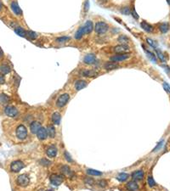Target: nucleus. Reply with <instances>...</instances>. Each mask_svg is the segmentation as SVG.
I'll list each match as a JSON object with an SVG mask.
<instances>
[{
	"instance_id": "nucleus-29",
	"label": "nucleus",
	"mask_w": 170,
	"mask_h": 191,
	"mask_svg": "<svg viewBox=\"0 0 170 191\" xmlns=\"http://www.w3.org/2000/svg\"><path fill=\"white\" fill-rule=\"evenodd\" d=\"M145 54H146V55L148 56V58H149V59H150V60H151L152 62L157 63V58H156L155 55H154L153 53H151V51L147 50V49H145Z\"/></svg>"
},
{
	"instance_id": "nucleus-1",
	"label": "nucleus",
	"mask_w": 170,
	"mask_h": 191,
	"mask_svg": "<svg viewBox=\"0 0 170 191\" xmlns=\"http://www.w3.org/2000/svg\"><path fill=\"white\" fill-rule=\"evenodd\" d=\"M16 137L21 139L24 140L27 137V129L24 125H19L16 128Z\"/></svg>"
},
{
	"instance_id": "nucleus-40",
	"label": "nucleus",
	"mask_w": 170,
	"mask_h": 191,
	"mask_svg": "<svg viewBox=\"0 0 170 191\" xmlns=\"http://www.w3.org/2000/svg\"><path fill=\"white\" fill-rule=\"evenodd\" d=\"M85 183L87 184H89V185H94L95 184V180L93 178H85Z\"/></svg>"
},
{
	"instance_id": "nucleus-19",
	"label": "nucleus",
	"mask_w": 170,
	"mask_h": 191,
	"mask_svg": "<svg viewBox=\"0 0 170 191\" xmlns=\"http://www.w3.org/2000/svg\"><path fill=\"white\" fill-rule=\"evenodd\" d=\"M127 189L129 191H138L139 190V185L137 184L135 181H130L127 184Z\"/></svg>"
},
{
	"instance_id": "nucleus-7",
	"label": "nucleus",
	"mask_w": 170,
	"mask_h": 191,
	"mask_svg": "<svg viewBox=\"0 0 170 191\" xmlns=\"http://www.w3.org/2000/svg\"><path fill=\"white\" fill-rule=\"evenodd\" d=\"M4 113L9 116V117H15L17 115H18V110L15 107V106H11V105H9L5 108L4 110Z\"/></svg>"
},
{
	"instance_id": "nucleus-42",
	"label": "nucleus",
	"mask_w": 170,
	"mask_h": 191,
	"mask_svg": "<svg viewBox=\"0 0 170 191\" xmlns=\"http://www.w3.org/2000/svg\"><path fill=\"white\" fill-rule=\"evenodd\" d=\"M163 140H162V141H160L158 144H157V145L154 148V150H152V152H155V151H157V150H158L159 149H161L162 148V146H163Z\"/></svg>"
},
{
	"instance_id": "nucleus-14",
	"label": "nucleus",
	"mask_w": 170,
	"mask_h": 191,
	"mask_svg": "<svg viewBox=\"0 0 170 191\" xmlns=\"http://www.w3.org/2000/svg\"><path fill=\"white\" fill-rule=\"evenodd\" d=\"M83 61L88 65H92V64L95 63L96 61V57L95 55L93 54H89L87 55L84 56V59H83Z\"/></svg>"
},
{
	"instance_id": "nucleus-27",
	"label": "nucleus",
	"mask_w": 170,
	"mask_h": 191,
	"mask_svg": "<svg viewBox=\"0 0 170 191\" xmlns=\"http://www.w3.org/2000/svg\"><path fill=\"white\" fill-rule=\"evenodd\" d=\"M9 101V97L6 95L5 94H0V104H6Z\"/></svg>"
},
{
	"instance_id": "nucleus-43",
	"label": "nucleus",
	"mask_w": 170,
	"mask_h": 191,
	"mask_svg": "<svg viewBox=\"0 0 170 191\" xmlns=\"http://www.w3.org/2000/svg\"><path fill=\"white\" fill-rule=\"evenodd\" d=\"M121 11H122V13H123V15H129V13H130V10H129V9L128 7H124V8H123V9H121Z\"/></svg>"
},
{
	"instance_id": "nucleus-53",
	"label": "nucleus",
	"mask_w": 170,
	"mask_h": 191,
	"mask_svg": "<svg viewBox=\"0 0 170 191\" xmlns=\"http://www.w3.org/2000/svg\"><path fill=\"white\" fill-rule=\"evenodd\" d=\"M46 191H53V190H46Z\"/></svg>"
},
{
	"instance_id": "nucleus-6",
	"label": "nucleus",
	"mask_w": 170,
	"mask_h": 191,
	"mask_svg": "<svg viewBox=\"0 0 170 191\" xmlns=\"http://www.w3.org/2000/svg\"><path fill=\"white\" fill-rule=\"evenodd\" d=\"M50 183L55 186H59L63 183V177L59 174H52L49 177Z\"/></svg>"
},
{
	"instance_id": "nucleus-23",
	"label": "nucleus",
	"mask_w": 170,
	"mask_h": 191,
	"mask_svg": "<svg viewBox=\"0 0 170 191\" xmlns=\"http://www.w3.org/2000/svg\"><path fill=\"white\" fill-rule=\"evenodd\" d=\"M140 26H141L142 29L145 30L146 32L151 33V32L153 31V27H152L150 24H148L147 22H145V21H142L141 24H140Z\"/></svg>"
},
{
	"instance_id": "nucleus-46",
	"label": "nucleus",
	"mask_w": 170,
	"mask_h": 191,
	"mask_svg": "<svg viewBox=\"0 0 170 191\" xmlns=\"http://www.w3.org/2000/svg\"><path fill=\"white\" fill-rule=\"evenodd\" d=\"M5 83V78L3 75H0V85L3 84Z\"/></svg>"
},
{
	"instance_id": "nucleus-33",
	"label": "nucleus",
	"mask_w": 170,
	"mask_h": 191,
	"mask_svg": "<svg viewBox=\"0 0 170 191\" xmlns=\"http://www.w3.org/2000/svg\"><path fill=\"white\" fill-rule=\"evenodd\" d=\"M84 35V32H83V27H80L77 32H76V34H75V38L77 39V40H79V39H81L82 38V37Z\"/></svg>"
},
{
	"instance_id": "nucleus-2",
	"label": "nucleus",
	"mask_w": 170,
	"mask_h": 191,
	"mask_svg": "<svg viewBox=\"0 0 170 191\" xmlns=\"http://www.w3.org/2000/svg\"><path fill=\"white\" fill-rule=\"evenodd\" d=\"M30 178L26 174H21L16 178V184L21 187H26L29 184Z\"/></svg>"
},
{
	"instance_id": "nucleus-5",
	"label": "nucleus",
	"mask_w": 170,
	"mask_h": 191,
	"mask_svg": "<svg viewBox=\"0 0 170 191\" xmlns=\"http://www.w3.org/2000/svg\"><path fill=\"white\" fill-rule=\"evenodd\" d=\"M25 165L21 160H15L10 165V170L13 172H19L22 168H24Z\"/></svg>"
},
{
	"instance_id": "nucleus-30",
	"label": "nucleus",
	"mask_w": 170,
	"mask_h": 191,
	"mask_svg": "<svg viewBox=\"0 0 170 191\" xmlns=\"http://www.w3.org/2000/svg\"><path fill=\"white\" fill-rule=\"evenodd\" d=\"M86 172H87V174L92 175V176H101V175H102L101 172L96 171V170H94V169H88L86 171Z\"/></svg>"
},
{
	"instance_id": "nucleus-49",
	"label": "nucleus",
	"mask_w": 170,
	"mask_h": 191,
	"mask_svg": "<svg viewBox=\"0 0 170 191\" xmlns=\"http://www.w3.org/2000/svg\"><path fill=\"white\" fill-rule=\"evenodd\" d=\"M89 9V1H86L85 3V11H88Z\"/></svg>"
},
{
	"instance_id": "nucleus-25",
	"label": "nucleus",
	"mask_w": 170,
	"mask_h": 191,
	"mask_svg": "<svg viewBox=\"0 0 170 191\" xmlns=\"http://www.w3.org/2000/svg\"><path fill=\"white\" fill-rule=\"evenodd\" d=\"M47 132H48V136H49L50 138H54L55 137V133H56L55 127L52 126V125L48 126V127H47Z\"/></svg>"
},
{
	"instance_id": "nucleus-13",
	"label": "nucleus",
	"mask_w": 170,
	"mask_h": 191,
	"mask_svg": "<svg viewBox=\"0 0 170 191\" xmlns=\"http://www.w3.org/2000/svg\"><path fill=\"white\" fill-rule=\"evenodd\" d=\"M10 8L15 15H22V10H21V9L20 8V6L18 5V3L16 2H15V1L12 2L11 4H10Z\"/></svg>"
},
{
	"instance_id": "nucleus-26",
	"label": "nucleus",
	"mask_w": 170,
	"mask_h": 191,
	"mask_svg": "<svg viewBox=\"0 0 170 191\" xmlns=\"http://www.w3.org/2000/svg\"><path fill=\"white\" fill-rule=\"evenodd\" d=\"M159 30L161 31L162 33H167L169 30V24L167 23V22L160 24L159 25Z\"/></svg>"
},
{
	"instance_id": "nucleus-12",
	"label": "nucleus",
	"mask_w": 170,
	"mask_h": 191,
	"mask_svg": "<svg viewBox=\"0 0 170 191\" xmlns=\"http://www.w3.org/2000/svg\"><path fill=\"white\" fill-rule=\"evenodd\" d=\"M129 50V48L128 45L126 44H121V45H117L115 48H114V51L116 53H118V54H123V53H125L127 51Z\"/></svg>"
},
{
	"instance_id": "nucleus-3",
	"label": "nucleus",
	"mask_w": 170,
	"mask_h": 191,
	"mask_svg": "<svg viewBox=\"0 0 170 191\" xmlns=\"http://www.w3.org/2000/svg\"><path fill=\"white\" fill-rule=\"evenodd\" d=\"M95 32L99 35H102V34H105V32L108 31V26L106 23L105 22H97L95 26Z\"/></svg>"
},
{
	"instance_id": "nucleus-22",
	"label": "nucleus",
	"mask_w": 170,
	"mask_h": 191,
	"mask_svg": "<svg viewBox=\"0 0 170 191\" xmlns=\"http://www.w3.org/2000/svg\"><path fill=\"white\" fill-rule=\"evenodd\" d=\"M104 68L105 70H108V71H111V70H114V69H117L118 68V65L116 63V62H113V61H111V62H107L104 65Z\"/></svg>"
},
{
	"instance_id": "nucleus-16",
	"label": "nucleus",
	"mask_w": 170,
	"mask_h": 191,
	"mask_svg": "<svg viewBox=\"0 0 170 191\" xmlns=\"http://www.w3.org/2000/svg\"><path fill=\"white\" fill-rule=\"evenodd\" d=\"M41 127H42V126H41L40 122H37V121L33 122L31 123V125H30L31 132H32V133H33V134H37V132H38V130H39Z\"/></svg>"
},
{
	"instance_id": "nucleus-20",
	"label": "nucleus",
	"mask_w": 170,
	"mask_h": 191,
	"mask_svg": "<svg viewBox=\"0 0 170 191\" xmlns=\"http://www.w3.org/2000/svg\"><path fill=\"white\" fill-rule=\"evenodd\" d=\"M82 75L86 77H96L97 73L92 70H83V71H82Z\"/></svg>"
},
{
	"instance_id": "nucleus-17",
	"label": "nucleus",
	"mask_w": 170,
	"mask_h": 191,
	"mask_svg": "<svg viewBox=\"0 0 170 191\" xmlns=\"http://www.w3.org/2000/svg\"><path fill=\"white\" fill-rule=\"evenodd\" d=\"M88 85V83L84 80H77L76 83H75V89L79 91L83 89H84L85 87H87Z\"/></svg>"
},
{
	"instance_id": "nucleus-36",
	"label": "nucleus",
	"mask_w": 170,
	"mask_h": 191,
	"mask_svg": "<svg viewBox=\"0 0 170 191\" xmlns=\"http://www.w3.org/2000/svg\"><path fill=\"white\" fill-rule=\"evenodd\" d=\"M95 184H96L99 187H101V188H105V187L107 186V182H106L105 180H104V179H101V180L96 181Z\"/></svg>"
},
{
	"instance_id": "nucleus-35",
	"label": "nucleus",
	"mask_w": 170,
	"mask_h": 191,
	"mask_svg": "<svg viewBox=\"0 0 170 191\" xmlns=\"http://www.w3.org/2000/svg\"><path fill=\"white\" fill-rule=\"evenodd\" d=\"M146 42H147V43H148L151 47L154 48L155 49H157V43L154 40H152L151 38H146Z\"/></svg>"
},
{
	"instance_id": "nucleus-34",
	"label": "nucleus",
	"mask_w": 170,
	"mask_h": 191,
	"mask_svg": "<svg viewBox=\"0 0 170 191\" xmlns=\"http://www.w3.org/2000/svg\"><path fill=\"white\" fill-rule=\"evenodd\" d=\"M26 37L30 39V40H34L37 38V34L34 32H32V31H28L26 33Z\"/></svg>"
},
{
	"instance_id": "nucleus-15",
	"label": "nucleus",
	"mask_w": 170,
	"mask_h": 191,
	"mask_svg": "<svg viewBox=\"0 0 170 191\" xmlns=\"http://www.w3.org/2000/svg\"><path fill=\"white\" fill-rule=\"evenodd\" d=\"M132 178L134 181H140L144 178V172L142 170H138L133 172L132 174Z\"/></svg>"
},
{
	"instance_id": "nucleus-11",
	"label": "nucleus",
	"mask_w": 170,
	"mask_h": 191,
	"mask_svg": "<svg viewBox=\"0 0 170 191\" xmlns=\"http://www.w3.org/2000/svg\"><path fill=\"white\" fill-rule=\"evenodd\" d=\"M83 29V32H84V34H89L90 32L93 31L94 29V24L92 21H88L85 22V24L83 25V27H82Z\"/></svg>"
},
{
	"instance_id": "nucleus-39",
	"label": "nucleus",
	"mask_w": 170,
	"mask_h": 191,
	"mask_svg": "<svg viewBox=\"0 0 170 191\" xmlns=\"http://www.w3.org/2000/svg\"><path fill=\"white\" fill-rule=\"evenodd\" d=\"M70 39L69 37H58L56 38V41L59 42V43H64V42H67Z\"/></svg>"
},
{
	"instance_id": "nucleus-32",
	"label": "nucleus",
	"mask_w": 170,
	"mask_h": 191,
	"mask_svg": "<svg viewBox=\"0 0 170 191\" xmlns=\"http://www.w3.org/2000/svg\"><path fill=\"white\" fill-rule=\"evenodd\" d=\"M15 33H16L17 35H19V36H21V37H26L27 31H25L23 28H21V27H16V28L15 29Z\"/></svg>"
},
{
	"instance_id": "nucleus-45",
	"label": "nucleus",
	"mask_w": 170,
	"mask_h": 191,
	"mask_svg": "<svg viewBox=\"0 0 170 191\" xmlns=\"http://www.w3.org/2000/svg\"><path fill=\"white\" fill-rule=\"evenodd\" d=\"M41 163H42L43 166H49L51 162H50V161H49V160H47L42 159V160H41Z\"/></svg>"
},
{
	"instance_id": "nucleus-51",
	"label": "nucleus",
	"mask_w": 170,
	"mask_h": 191,
	"mask_svg": "<svg viewBox=\"0 0 170 191\" xmlns=\"http://www.w3.org/2000/svg\"><path fill=\"white\" fill-rule=\"evenodd\" d=\"M2 8H3V4H2V3L0 2V11H1V9H2Z\"/></svg>"
},
{
	"instance_id": "nucleus-37",
	"label": "nucleus",
	"mask_w": 170,
	"mask_h": 191,
	"mask_svg": "<svg viewBox=\"0 0 170 191\" xmlns=\"http://www.w3.org/2000/svg\"><path fill=\"white\" fill-rule=\"evenodd\" d=\"M147 182H148V184H149V186L151 187V188H152V187H155L156 186V182H155V180H154V178L151 177V176H149L148 177V178H147Z\"/></svg>"
},
{
	"instance_id": "nucleus-10",
	"label": "nucleus",
	"mask_w": 170,
	"mask_h": 191,
	"mask_svg": "<svg viewBox=\"0 0 170 191\" xmlns=\"http://www.w3.org/2000/svg\"><path fill=\"white\" fill-rule=\"evenodd\" d=\"M46 154H47V156H48L49 158H54V157H55L56 155H57V149H56V147H55V145H50V146L47 149V150H46Z\"/></svg>"
},
{
	"instance_id": "nucleus-44",
	"label": "nucleus",
	"mask_w": 170,
	"mask_h": 191,
	"mask_svg": "<svg viewBox=\"0 0 170 191\" xmlns=\"http://www.w3.org/2000/svg\"><path fill=\"white\" fill-rule=\"evenodd\" d=\"M163 89H164L168 93H170V86L169 83H163Z\"/></svg>"
},
{
	"instance_id": "nucleus-24",
	"label": "nucleus",
	"mask_w": 170,
	"mask_h": 191,
	"mask_svg": "<svg viewBox=\"0 0 170 191\" xmlns=\"http://www.w3.org/2000/svg\"><path fill=\"white\" fill-rule=\"evenodd\" d=\"M11 69L9 67V65L7 64H3L1 66H0V71L3 75H6V74H9L10 72Z\"/></svg>"
},
{
	"instance_id": "nucleus-50",
	"label": "nucleus",
	"mask_w": 170,
	"mask_h": 191,
	"mask_svg": "<svg viewBox=\"0 0 170 191\" xmlns=\"http://www.w3.org/2000/svg\"><path fill=\"white\" fill-rule=\"evenodd\" d=\"M3 53L2 49H0V59H2V58H3Z\"/></svg>"
},
{
	"instance_id": "nucleus-41",
	"label": "nucleus",
	"mask_w": 170,
	"mask_h": 191,
	"mask_svg": "<svg viewBox=\"0 0 170 191\" xmlns=\"http://www.w3.org/2000/svg\"><path fill=\"white\" fill-rule=\"evenodd\" d=\"M64 156H65V158H66V160H67L68 162H72V161H73V160L71 158V155L68 153L67 151H65V153H64Z\"/></svg>"
},
{
	"instance_id": "nucleus-47",
	"label": "nucleus",
	"mask_w": 170,
	"mask_h": 191,
	"mask_svg": "<svg viewBox=\"0 0 170 191\" xmlns=\"http://www.w3.org/2000/svg\"><path fill=\"white\" fill-rule=\"evenodd\" d=\"M131 13H132V15L134 16V18H135V19H139V15H137V13H136L135 9H133V10L131 11Z\"/></svg>"
},
{
	"instance_id": "nucleus-8",
	"label": "nucleus",
	"mask_w": 170,
	"mask_h": 191,
	"mask_svg": "<svg viewBox=\"0 0 170 191\" xmlns=\"http://www.w3.org/2000/svg\"><path fill=\"white\" fill-rule=\"evenodd\" d=\"M129 57V55L128 54H118L112 57H111V61L113 62H118V61H123L127 60Z\"/></svg>"
},
{
	"instance_id": "nucleus-28",
	"label": "nucleus",
	"mask_w": 170,
	"mask_h": 191,
	"mask_svg": "<svg viewBox=\"0 0 170 191\" xmlns=\"http://www.w3.org/2000/svg\"><path fill=\"white\" fill-rule=\"evenodd\" d=\"M129 178V175L125 172H122V173H119L117 176V179L120 182H124L128 179Z\"/></svg>"
},
{
	"instance_id": "nucleus-21",
	"label": "nucleus",
	"mask_w": 170,
	"mask_h": 191,
	"mask_svg": "<svg viewBox=\"0 0 170 191\" xmlns=\"http://www.w3.org/2000/svg\"><path fill=\"white\" fill-rule=\"evenodd\" d=\"M61 116L59 112H55L52 115V121L55 125H59L61 123Z\"/></svg>"
},
{
	"instance_id": "nucleus-9",
	"label": "nucleus",
	"mask_w": 170,
	"mask_h": 191,
	"mask_svg": "<svg viewBox=\"0 0 170 191\" xmlns=\"http://www.w3.org/2000/svg\"><path fill=\"white\" fill-rule=\"evenodd\" d=\"M37 137L39 140H45L48 137V132H47V129L45 127H41L38 132H37Z\"/></svg>"
},
{
	"instance_id": "nucleus-48",
	"label": "nucleus",
	"mask_w": 170,
	"mask_h": 191,
	"mask_svg": "<svg viewBox=\"0 0 170 191\" xmlns=\"http://www.w3.org/2000/svg\"><path fill=\"white\" fill-rule=\"evenodd\" d=\"M163 67L166 70V71H167V73L168 74H169L170 75V68L168 66V65H163Z\"/></svg>"
},
{
	"instance_id": "nucleus-52",
	"label": "nucleus",
	"mask_w": 170,
	"mask_h": 191,
	"mask_svg": "<svg viewBox=\"0 0 170 191\" xmlns=\"http://www.w3.org/2000/svg\"><path fill=\"white\" fill-rule=\"evenodd\" d=\"M167 2H168V3L170 5V0H167Z\"/></svg>"
},
{
	"instance_id": "nucleus-4",
	"label": "nucleus",
	"mask_w": 170,
	"mask_h": 191,
	"mask_svg": "<svg viewBox=\"0 0 170 191\" xmlns=\"http://www.w3.org/2000/svg\"><path fill=\"white\" fill-rule=\"evenodd\" d=\"M69 99H70V96H69L68 94H63V95H61L58 98V99L56 101V106L59 107V108L64 107L67 104Z\"/></svg>"
},
{
	"instance_id": "nucleus-38",
	"label": "nucleus",
	"mask_w": 170,
	"mask_h": 191,
	"mask_svg": "<svg viewBox=\"0 0 170 191\" xmlns=\"http://www.w3.org/2000/svg\"><path fill=\"white\" fill-rule=\"evenodd\" d=\"M118 41L122 43H126L127 42H129V38L126 36H121V37H119Z\"/></svg>"
},
{
	"instance_id": "nucleus-18",
	"label": "nucleus",
	"mask_w": 170,
	"mask_h": 191,
	"mask_svg": "<svg viewBox=\"0 0 170 191\" xmlns=\"http://www.w3.org/2000/svg\"><path fill=\"white\" fill-rule=\"evenodd\" d=\"M61 171L62 174L67 176V177L72 178V176H73V172H72V171L70 169V167L68 166H62L61 168Z\"/></svg>"
},
{
	"instance_id": "nucleus-31",
	"label": "nucleus",
	"mask_w": 170,
	"mask_h": 191,
	"mask_svg": "<svg viewBox=\"0 0 170 191\" xmlns=\"http://www.w3.org/2000/svg\"><path fill=\"white\" fill-rule=\"evenodd\" d=\"M155 51H156L157 55V57L159 58V60H161V61H163V62H165V61H166V58H165L163 53L160 49H156Z\"/></svg>"
}]
</instances>
